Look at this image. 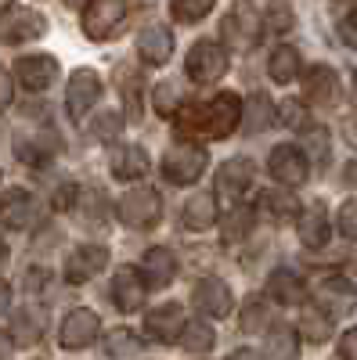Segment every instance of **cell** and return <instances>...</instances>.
<instances>
[{"instance_id": "6da1fadb", "label": "cell", "mask_w": 357, "mask_h": 360, "mask_svg": "<svg viewBox=\"0 0 357 360\" xmlns=\"http://www.w3.org/2000/svg\"><path fill=\"white\" fill-rule=\"evenodd\" d=\"M181 134H202V137H231L242 127V98L234 90H220L213 101L192 105L173 115Z\"/></svg>"}, {"instance_id": "7a4b0ae2", "label": "cell", "mask_w": 357, "mask_h": 360, "mask_svg": "<svg viewBox=\"0 0 357 360\" xmlns=\"http://www.w3.org/2000/svg\"><path fill=\"white\" fill-rule=\"evenodd\" d=\"M220 37H224V44L234 47V51H253V47L260 44V37H263V18H260V11L249 4V0H238V4L220 18Z\"/></svg>"}, {"instance_id": "3957f363", "label": "cell", "mask_w": 357, "mask_h": 360, "mask_svg": "<svg viewBox=\"0 0 357 360\" xmlns=\"http://www.w3.org/2000/svg\"><path fill=\"white\" fill-rule=\"evenodd\" d=\"M119 220H123L127 227L134 231H148V227H156L163 220V198L156 188H148V184H134L123 198H119Z\"/></svg>"}, {"instance_id": "277c9868", "label": "cell", "mask_w": 357, "mask_h": 360, "mask_svg": "<svg viewBox=\"0 0 357 360\" xmlns=\"http://www.w3.org/2000/svg\"><path fill=\"white\" fill-rule=\"evenodd\" d=\"M130 11V0H87L83 4V37L87 40H108Z\"/></svg>"}, {"instance_id": "5b68a950", "label": "cell", "mask_w": 357, "mask_h": 360, "mask_svg": "<svg viewBox=\"0 0 357 360\" xmlns=\"http://www.w3.org/2000/svg\"><path fill=\"white\" fill-rule=\"evenodd\" d=\"M206 162H210V155H206L199 144H173L163 155V176L170 180V184L184 188V184H195V180L206 173Z\"/></svg>"}, {"instance_id": "8992f818", "label": "cell", "mask_w": 357, "mask_h": 360, "mask_svg": "<svg viewBox=\"0 0 357 360\" xmlns=\"http://www.w3.org/2000/svg\"><path fill=\"white\" fill-rule=\"evenodd\" d=\"M314 307L329 317V321H339L346 317L353 307H357V288L353 281H346L343 274H329L314 285Z\"/></svg>"}, {"instance_id": "52a82bcc", "label": "cell", "mask_w": 357, "mask_h": 360, "mask_svg": "<svg viewBox=\"0 0 357 360\" xmlns=\"http://www.w3.org/2000/svg\"><path fill=\"white\" fill-rule=\"evenodd\" d=\"M44 33H47V18L37 8H11L8 15H0V44L8 47L40 40Z\"/></svg>"}, {"instance_id": "ba28073f", "label": "cell", "mask_w": 357, "mask_h": 360, "mask_svg": "<svg viewBox=\"0 0 357 360\" xmlns=\"http://www.w3.org/2000/svg\"><path fill=\"white\" fill-rule=\"evenodd\" d=\"M267 169H271V176L278 180L282 188H300V184H307V176H311V159L296 144H278V148H271Z\"/></svg>"}, {"instance_id": "9c48e42d", "label": "cell", "mask_w": 357, "mask_h": 360, "mask_svg": "<svg viewBox=\"0 0 357 360\" xmlns=\"http://www.w3.org/2000/svg\"><path fill=\"white\" fill-rule=\"evenodd\" d=\"M188 76L195 83H217L224 72H227V51L217 44V40H199L192 51H188V62H184Z\"/></svg>"}, {"instance_id": "30bf717a", "label": "cell", "mask_w": 357, "mask_h": 360, "mask_svg": "<svg viewBox=\"0 0 357 360\" xmlns=\"http://www.w3.org/2000/svg\"><path fill=\"white\" fill-rule=\"evenodd\" d=\"M101 98V76L94 69H76L69 76V86H65V108L73 119H83Z\"/></svg>"}, {"instance_id": "8fae6325", "label": "cell", "mask_w": 357, "mask_h": 360, "mask_svg": "<svg viewBox=\"0 0 357 360\" xmlns=\"http://www.w3.org/2000/svg\"><path fill=\"white\" fill-rule=\"evenodd\" d=\"M98 332H101L98 314L87 310V307H80V310H69V314H65L62 328H58V342H62L65 349H87V346L98 339Z\"/></svg>"}, {"instance_id": "7c38bea8", "label": "cell", "mask_w": 357, "mask_h": 360, "mask_svg": "<svg viewBox=\"0 0 357 360\" xmlns=\"http://www.w3.org/2000/svg\"><path fill=\"white\" fill-rule=\"evenodd\" d=\"M105 266H108V249H105V245H94V242L76 245V249L65 256V281L83 285V281L98 278Z\"/></svg>"}, {"instance_id": "4fadbf2b", "label": "cell", "mask_w": 357, "mask_h": 360, "mask_svg": "<svg viewBox=\"0 0 357 360\" xmlns=\"http://www.w3.org/2000/svg\"><path fill=\"white\" fill-rule=\"evenodd\" d=\"M303 101L314 108H332L339 101V76L329 65H311L303 72Z\"/></svg>"}, {"instance_id": "5bb4252c", "label": "cell", "mask_w": 357, "mask_h": 360, "mask_svg": "<svg viewBox=\"0 0 357 360\" xmlns=\"http://www.w3.org/2000/svg\"><path fill=\"white\" fill-rule=\"evenodd\" d=\"M15 76L25 90L40 94V90H47L58 79V58L54 54H25V58H18Z\"/></svg>"}, {"instance_id": "9a60e30c", "label": "cell", "mask_w": 357, "mask_h": 360, "mask_svg": "<svg viewBox=\"0 0 357 360\" xmlns=\"http://www.w3.org/2000/svg\"><path fill=\"white\" fill-rule=\"evenodd\" d=\"M192 303H195L206 317H227L231 307H234V295H231L227 281H220V278H202V281L192 288Z\"/></svg>"}, {"instance_id": "2e32d148", "label": "cell", "mask_w": 357, "mask_h": 360, "mask_svg": "<svg viewBox=\"0 0 357 360\" xmlns=\"http://www.w3.org/2000/svg\"><path fill=\"white\" fill-rule=\"evenodd\" d=\"M37 220V198L22 191V188H11L4 198H0V224L11 227V231H25L29 224Z\"/></svg>"}, {"instance_id": "e0dca14e", "label": "cell", "mask_w": 357, "mask_h": 360, "mask_svg": "<svg viewBox=\"0 0 357 360\" xmlns=\"http://www.w3.org/2000/svg\"><path fill=\"white\" fill-rule=\"evenodd\" d=\"M112 303L123 314H134L144 303V278H141V270H134V266H119L115 270V278H112Z\"/></svg>"}, {"instance_id": "ac0fdd59", "label": "cell", "mask_w": 357, "mask_h": 360, "mask_svg": "<svg viewBox=\"0 0 357 360\" xmlns=\"http://www.w3.org/2000/svg\"><path fill=\"white\" fill-rule=\"evenodd\" d=\"M173 54V33L166 25H148L137 37V58L144 65H166Z\"/></svg>"}, {"instance_id": "d6986e66", "label": "cell", "mask_w": 357, "mask_h": 360, "mask_svg": "<svg viewBox=\"0 0 357 360\" xmlns=\"http://www.w3.org/2000/svg\"><path fill=\"white\" fill-rule=\"evenodd\" d=\"M184 310L177 307V303H166V307H156V310H148V317H144V332L152 335V339H159V342H173L177 335L184 332Z\"/></svg>"}, {"instance_id": "ffe728a7", "label": "cell", "mask_w": 357, "mask_h": 360, "mask_svg": "<svg viewBox=\"0 0 357 360\" xmlns=\"http://www.w3.org/2000/svg\"><path fill=\"white\" fill-rule=\"evenodd\" d=\"M58 152V137L51 130H33V134H18L15 137V155L29 166H44Z\"/></svg>"}, {"instance_id": "44dd1931", "label": "cell", "mask_w": 357, "mask_h": 360, "mask_svg": "<svg viewBox=\"0 0 357 360\" xmlns=\"http://www.w3.org/2000/svg\"><path fill=\"white\" fill-rule=\"evenodd\" d=\"M253 176H256V166L249 155H234L227 159L220 169H217V191L220 195H242L253 188Z\"/></svg>"}, {"instance_id": "7402d4cb", "label": "cell", "mask_w": 357, "mask_h": 360, "mask_svg": "<svg viewBox=\"0 0 357 360\" xmlns=\"http://www.w3.org/2000/svg\"><path fill=\"white\" fill-rule=\"evenodd\" d=\"M108 169L115 180H141L148 173V152L137 144H119L108 152Z\"/></svg>"}, {"instance_id": "603a6c76", "label": "cell", "mask_w": 357, "mask_h": 360, "mask_svg": "<svg viewBox=\"0 0 357 360\" xmlns=\"http://www.w3.org/2000/svg\"><path fill=\"white\" fill-rule=\"evenodd\" d=\"M267 295H271V303H282V307H296V303H303V295H307V285L303 278L296 274L292 266H278L271 278H267Z\"/></svg>"}, {"instance_id": "cb8c5ba5", "label": "cell", "mask_w": 357, "mask_h": 360, "mask_svg": "<svg viewBox=\"0 0 357 360\" xmlns=\"http://www.w3.org/2000/svg\"><path fill=\"white\" fill-rule=\"evenodd\" d=\"M141 278H144V285H152V288H166L177 278V256L170 249H163V245L148 249L144 259H141Z\"/></svg>"}, {"instance_id": "d4e9b609", "label": "cell", "mask_w": 357, "mask_h": 360, "mask_svg": "<svg viewBox=\"0 0 357 360\" xmlns=\"http://www.w3.org/2000/svg\"><path fill=\"white\" fill-rule=\"evenodd\" d=\"M300 242L307 249H321L325 242H329V209H325V202L303 205V213H300Z\"/></svg>"}, {"instance_id": "484cf974", "label": "cell", "mask_w": 357, "mask_h": 360, "mask_svg": "<svg viewBox=\"0 0 357 360\" xmlns=\"http://www.w3.org/2000/svg\"><path fill=\"white\" fill-rule=\"evenodd\" d=\"M275 119H278V108H275V101L267 98V94H249V101L242 105V127L249 130V134H263V130H271L275 127Z\"/></svg>"}, {"instance_id": "4316f807", "label": "cell", "mask_w": 357, "mask_h": 360, "mask_svg": "<svg viewBox=\"0 0 357 360\" xmlns=\"http://www.w3.org/2000/svg\"><path fill=\"white\" fill-rule=\"evenodd\" d=\"M11 342L18 346H37L44 339V310L37 307H22L15 317H11Z\"/></svg>"}, {"instance_id": "83f0119b", "label": "cell", "mask_w": 357, "mask_h": 360, "mask_svg": "<svg viewBox=\"0 0 357 360\" xmlns=\"http://www.w3.org/2000/svg\"><path fill=\"white\" fill-rule=\"evenodd\" d=\"M217 198L210 191H202V195H192L184 202V227L188 231H210L217 224Z\"/></svg>"}, {"instance_id": "f1b7e54d", "label": "cell", "mask_w": 357, "mask_h": 360, "mask_svg": "<svg viewBox=\"0 0 357 360\" xmlns=\"http://www.w3.org/2000/svg\"><path fill=\"white\" fill-rule=\"evenodd\" d=\"M267 356L271 360H300V332L292 324H275L267 332Z\"/></svg>"}, {"instance_id": "f546056e", "label": "cell", "mask_w": 357, "mask_h": 360, "mask_svg": "<svg viewBox=\"0 0 357 360\" xmlns=\"http://www.w3.org/2000/svg\"><path fill=\"white\" fill-rule=\"evenodd\" d=\"M300 72H303V62H300V51H296V47L282 44V47L271 51V62H267V76H271L275 83L285 86V83H292Z\"/></svg>"}, {"instance_id": "4dcf8cb0", "label": "cell", "mask_w": 357, "mask_h": 360, "mask_svg": "<svg viewBox=\"0 0 357 360\" xmlns=\"http://www.w3.org/2000/svg\"><path fill=\"white\" fill-rule=\"evenodd\" d=\"M76 217H80V224L83 227H91V231H98L101 224H105V209H108V198L98 191V188H87V191H80L76 195Z\"/></svg>"}, {"instance_id": "1f68e13d", "label": "cell", "mask_w": 357, "mask_h": 360, "mask_svg": "<svg viewBox=\"0 0 357 360\" xmlns=\"http://www.w3.org/2000/svg\"><path fill=\"white\" fill-rule=\"evenodd\" d=\"M260 209H263V213L271 217V220H278V224H282V220H292L303 205L296 202V195H292V191H285V188H282V191H278V188H271V191H263V195H260Z\"/></svg>"}, {"instance_id": "d6a6232c", "label": "cell", "mask_w": 357, "mask_h": 360, "mask_svg": "<svg viewBox=\"0 0 357 360\" xmlns=\"http://www.w3.org/2000/svg\"><path fill=\"white\" fill-rule=\"evenodd\" d=\"M253 231V209L249 205H231L220 217V238L224 242H242Z\"/></svg>"}, {"instance_id": "836d02e7", "label": "cell", "mask_w": 357, "mask_h": 360, "mask_svg": "<svg viewBox=\"0 0 357 360\" xmlns=\"http://www.w3.org/2000/svg\"><path fill=\"white\" fill-rule=\"evenodd\" d=\"M217 342V332H213V324H206V321H188L184 324V332H181V346L188 353H210Z\"/></svg>"}, {"instance_id": "e575fe53", "label": "cell", "mask_w": 357, "mask_h": 360, "mask_svg": "<svg viewBox=\"0 0 357 360\" xmlns=\"http://www.w3.org/2000/svg\"><path fill=\"white\" fill-rule=\"evenodd\" d=\"M105 353L115 356V360H127L134 353H141V339L130 332V328H112L105 335Z\"/></svg>"}, {"instance_id": "d590c367", "label": "cell", "mask_w": 357, "mask_h": 360, "mask_svg": "<svg viewBox=\"0 0 357 360\" xmlns=\"http://www.w3.org/2000/svg\"><path fill=\"white\" fill-rule=\"evenodd\" d=\"M260 18H263V29H267V33H275V37L289 33V29L296 25V15H292V8L285 4V0H275V4H267V11H263Z\"/></svg>"}, {"instance_id": "8d00e7d4", "label": "cell", "mask_w": 357, "mask_h": 360, "mask_svg": "<svg viewBox=\"0 0 357 360\" xmlns=\"http://www.w3.org/2000/svg\"><path fill=\"white\" fill-rule=\"evenodd\" d=\"M300 332L307 335V342H329V335H332V321L325 317L318 307H307V310H303V321H300Z\"/></svg>"}, {"instance_id": "74e56055", "label": "cell", "mask_w": 357, "mask_h": 360, "mask_svg": "<svg viewBox=\"0 0 357 360\" xmlns=\"http://www.w3.org/2000/svg\"><path fill=\"white\" fill-rule=\"evenodd\" d=\"M210 11H213V0H170V15L184 25L202 22Z\"/></svg>"}, {"instance_id": "f35d334b", "label": "cell", "mask_w": 357, "mask_h": 360, "mask_svg": "<svg viewBox=\"0 0 357 360\" xmlns=\"http://www.w3.org/2000/svg\"><path fill=\"white\" fill-rule=\"evenodd\" d=\"M263 324H271V307L263 299H249L246 310H242V328L246 332H260Z\"/></svg>"}, {"instance_id": "ab89813d", "label": "cell", "mask_w": 357, "mask_h": 360, "mask_svg": "<svg viewBox=\"0 0 357 360\" xmlns=\"http://www.w3.org/2000/svg\"><path fill=\"white\" fill-rule=\"evenodd\" d=\"M156 108H159V115L181 112V90H177V83H159L156 86Z\"/></svg>"}, {"instance_id": "60d3db41", "label": "cell", "mask_w": 357, "mask_h": 360, "mask_svg": "<svg viewBox=\"0 0 357 360\" xmlns=\"http://www.w3.org/2000/svg\"><path fill=\"white\" fill-rule=\"evenodd\" d=\"M336 227L343 238H350V242H357V198H346L339 205V213H336Z\"/></svg>"}, {"instance_id": "b9f144b4", "label": "cell", "mask_w": 357, "mask_h": 360, "mask_svg": "<svg viewBox=\"0 0 357 360\" xmlns=\"http://www.w3.org/2000/svg\"><path fill=\"white\" fill-rule=\"evenodd\" d=\"M119 130H123V115H119V112H105V115H98V119H94V127H91V134H94L98 141H112V137H119Z\"/></svg>"}, {"instance_id": "7bdbcfd3", "label": "cell", "mask_w": 357, "mask_h": 360, "mask_svg": "<svg viewBox=\"0 0 357 360\" xmlns=\"http://www.w3.org/2000/svg\"><path fill=\"white\" fill-rule=\"evenodd\" d=\"M278 119L285 127H307V112H303L300 101H282L278 105Z\"/></svg>"}, {"instance_id": "ee69618b", "label": "cell", "mask_w": 357, "mask_h": 360, "mask_svg": "<svg viewBox=\"0 0 357 360\" xmlns=\"http://www.w3.org/2000/svg\"><path fill=\"white\" fill-rule=\"evenodd\" d=\"M339 40H343L350 51H357V8H353L350 15H343V22H339Z\"/></svg>"}, {"instance_id": "f6af8a7d", "label": "cell", "mask_w": 357, "mask_h": 360, "mask_svg": "<svg viewBox=\"0 0 357 360\" xmlns=\"http://www.w3.org/2000/svg\"><path fill=\"white\" fill-rule=\"evenodd\" d=\"M307 141L314 144L318 162H329V134H325V130H307Z\"/></svg>"}, {"instance_id": "bcb514c9", "label": "cell", "mask_w": 357, "mask_h": 360, "mask_svg": "<svg viewBox=\"0 0 357 360\" xmlns=\"http://www.w3.org/2000/svg\"><path fill=\"white\" fill-rule=\"evenodd\" d=\"M11 101H15V79H11V72L4 65H0V112H4Z\"/></svg>"}, {"instance_id": "7dc6e473", "label": "cell", "mask_w": 357, "mask_h": 360, "mask_svg": "<svg viewBox=\"0 0 357 360\" xmlns=\"http://www.w3.org/2000/svg\"><path fill=\"white\" fill-rule=\"evenodd\" d=\"M339 356H343V360H357V328L343 332V339H339Z\"/></svg>"}, {"instance_id": "c3c4849f", "label": "cell", "mask_w": 357, "mask_h": 360, "mask_svg": "<svg viewBox=\"0 0 357 360\" xmlns=\"http://www.w3.org/2000/svg\"><path fill=\"white\" fill-rule=\"evenodd\" d=\"M8 307H11V285H8V281H0V317L8 314Z\"/></svg>"}, {"instance_id": "681fc988", "label": "cell", "mask_w": 357, "mask_h": 360, "mask_svg": "<svg viewBox=\"0 0 357 360\" xmlns=\"http://www.w3.org/2000/svg\"><path fill=\"white\" fill-rule=\"evenodd\" d=\"M11 349H15L11 335H8V332H0V360H11Z\"/></svg>"}, {"instance_id": "f907efd6", "label": "cell", "mask_w": 357, "mask_h": 360, "mask_svg": "<svg viewBox=\"0 0 357 360\" xmlns=\"http://www.w3.org/2000/svg\"><path fill=\"white\" fill-rule=\"evenodd\" d=\"M227 360H260V353L256 349H234Z\"/></svg>"}, {"instance_id": "816d5d0a", "label": "cell", "mask_w": 357, "mask_h": 360, "mask_svg": "<svg viewBox=\"0 0 357 360\" xmlns=\"http://www.w3.org/2000/svg\"><path fill=\"white\" fill-rule=\"evenodd\" d=\"M343 134H346V141H350V144H357V119H346Z\"/></svg>"}, {"instance_id": "f5cc1de1", "label": "cell", "mask_w": 357, "mask_h": 360, "mask_svg": "<svg viewBox=\"0 0 357 360\" xmlns=\"http://www.w3.org/2000/svg\"><path fill=\"white\" fill-rule=\"evenodd\" d=\"M4 259H8V242L0 238V263H4Z\"/></svg>"}, {"instance_id": "db71d44e", "label": "cell", "mask_w": 357, "mask_h": 360, "mask_svg": "<svg viewBox=\"0 0 357 360\" xmlns=\"http://www.w3.org/2000/svg\"><path fill=\"white\" fill-rule=\"evenodd\" d=\"M11 11V0H0V15H8Z\"/></svg>"}, {"instance_id": "11a10c76", "label": "cell", "mask_w": 357, "mask_h": 360, "mask_svg": "<svg viewBox=\"0 0 357 360\" xmlns=\"http://www.w3.org/2000/svg\"><path fill=\"white\" fill-rule=\"evenodd\" d=\"M350 98H353V105H357V72H353V90H350Z\"/></svg>"}]
</instances>
